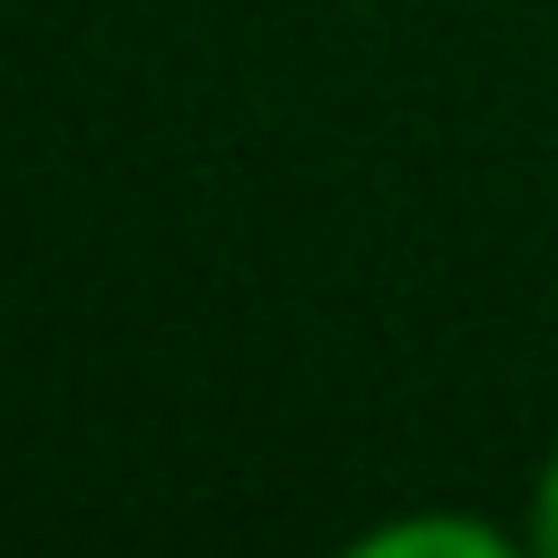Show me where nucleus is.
<instances>
[{
	"instance_id": "f03ea898",
	"label": "nucleus",
	"mask_w": 558,
	"mask_h": 558,
	"mask_svg": "<svg viewBox=\"0 0 558 558\" xmlns=\"http://www.w3.org/2000/svg\"><path fill=\"white\" fill-rule=\"evenodd\" d=\"M523 549H532V558H558V445H549L541 471H532V497H523Z\"/></svg>"
},
{
	"instance_id": "f257e3e1",
	"label": "nucleus",
	"mask_w": 558,
	"mask_h": 558,
	"mask_svg": "<svg viewBox=\"0 0 558 558\" xmlns=\"http://www.w3.org/2000/svg\"><path fill=\"white\" fill-rule=\"evenodd\" d=\"M340 558H532L523 532L488 523V514H453V506H418L392 523H366Z\"/></svg>"
}]
</instances>
